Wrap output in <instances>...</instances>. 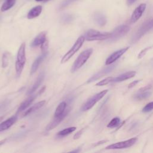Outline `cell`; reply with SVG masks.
Returning <instances> with one entry per match:
<instances>
[{"instance_id":"1","label":"cell","mask_w":153,"mask_h":153,"mask_svg":"<svg viewBox=\"0 0 153 153\" xmlns=\"http://www.w3.org/2000/svg\"><path fill=\"white\" fill-rule=\"evenodd\" d=\"M26 63V54H25V43L23 42L18 50L17 59L15 63V68L16 75L20 76Z\"/></svg>"},{"instance_id":"2","label":"cell","mask_w":153,"mask_h":153,"mask_svg":"<svg viewBox=\"0 0 153 153\" xmlns=\"http://www.w3.org/2000/svg\"><path fill=\"white\" fill-rule=\"evenodd\" d=\"M153 29V19L145 22L137 29L136 33L133 35L131 39V42L134 44L140 39L144 35Z\"/></svg>"},{"instance_id":"3","label":"cell","mask_w":153,"mask_h":153,"mask_svg":"<svg viewBox=\"0 0 153 153\" xmlns=\"http://www.w3.org/2000/svg\"><path fill=\"white\" fill-rule=\"evenodd\" d=\"M92 53V48H88L81 52L73 63L71 68V72H74L82 67L89 59Z\"/></svg>"},{"instance_id":"4","label":"cell","mask_w":153,"mask_h":153,"mask_svg":"<svg viewBox=\"0 0 153 153\" xmlns=\"http://www.w3.org/2000/svg\"><path fill=\"white\" fill-rule=\"evenodd\" d=\"M111 36L110 32H102L94 29H89L85 34L86 40L91 41H102L109 39Z\"/></svg>"},{"instance_id":"5","label":"cell","mask_w":153,"mask_h":153,"mask_svg":"<svg viewBox=\"0 0 153 153\" xmlns=\"http://www.w3.org/2000/svg\"><path fill=\"white\" fill-rule=\"evenodd\" d=\"M85 38L84 36H80L76 42L74 43L73 46L71 47V48L63 56L61 60V63H64L68 61L81 47L82 45Z\"/></svg>"},{"instance_id":"6","label":"cell","mask_w":153,"mask_h":153,"mask_svg":"<svg viewBox=\"0 0 153 153\" xmlns=\"http://www.w3.org/2000/svg\"><path fill=\"white\" fill-rule=\"evenodd\" d=\"M108 90H104L96 94L91 97H90L82 106L81 110L82 111H88V110L90 109L91 108H92L97 102H99L101 99H102L103 97V96L108 93Z\"/></svg>"},{"instance_id":"7","label":"cell","mask_w":153,"mask_h":153,"mask_svg":"<svg viewBox=\"0 0 153 153\" xmlns=\"http://www.w3.org/2000/svg\"><path fill=\"white\" fill-rule=\"evenodd\" d=\"M129 30L130 27L127 25H120L117 27L111 33V36L109 38V41L114 42L118 40L126 35Z\"/></svg>"},{"instance_id":"8","label":"cell","mask_w":153,"mask_h":153,"mask_svg":"<svg viewBox=\"0 0 153 153\" xmlns=\"http://www.w3.org/2000/svg\"><path fill=\"white\" fill-rule=\"evenodd\" d=\"M137 141V137H132L130 139L121 141L119 142H117L111 145L107 146L105 149H124L131 147L133 146L136 142Z\"/></svg>"},{"instance_id":"9","label":"cell","mask_w":153,"mask_h":153,"mask_svg":"<svg viewBox=\"0 0 153 153\" xmlns=\"http://www.w3.org/2000/svg\"><path fill=\"white\" fill-rule=\"evenodd\" d=\"M153 92V85L150 84L140 88L134 96V99L137 100H142L148 98Z\"/></svg>"},{"instance_id":"10","label":"cell","mask_w":153,"mask_h":153,"mask_svg":"<svg viewBox=\"0 0 153 153\" xmlns=\"http://www.w3.org/2000/svg\"><path fill=\"white\" fill-rule=\"evenodd\" d=\"M70 110H71V108H68L66 109L65 112L62 115H60V116H59L57 117H54V120L47 125V126L46 127V130L49 131V130H51L53 129L54 128L56 127L64 120V118L68 115Z\"/></svg>"},{"instance_id":"11","label":"cell","mask_w":153,"mask_h":153,"mask_svg":"<svg viewBox=\"0 0 153 153\" xmlns=\"http://www.w3.org/2000/svg\"><path fill=\"white\" fill-rule=\"evenodd\" d=\"M128 48H129V47H126V48H122L121 50L115 51L114 53H113L111 55H110L108 57V59H106V60L105 62V64L106 65H110L111 64L116 62L128 50Z\"/></svg>"},{"instance_id":"12","label":"cell","mask_w":153,"mask_h":153,"mask_svg":"<svg viewBox=\"0 0 153 153\" xmlns=\"http://www.w3.org/2000/svg\"><path fill=\"white\" fill-rule=\"evenodd\" d=\"M115 67L114 65H110L108 67L105 68L103 69H102L101 71H99L98 72H97L96 74H95L94 75H93L91 77H90L88 80H87V83H90L91 82H93L94 81L97 80L98 79L102 78V76L106 75V74H108V73H109Z\"/></svg>"},{"instance_id":"13","label":"cell","mask_w":153,"mask_h":153,"mask_svg":"<svg viewBox=\"0 0 153 153\" xmlns=\"http://www.w3.org/2000/svg\"><path fill=\"white\" fill-rule=\"evenodd\" d=\"M146 5L145 4H141L134 10L130 19V22L131 23L136 22L141 17L146 9Z\"/></svg>"},{"instance_id":"14","label":"cell","mask_w":153,"mask_h":153,"mask_svg":"<svg viewBox=\"0 0 153 153\" xmlns=\"http://www.w3.org/2000/svg\"><path fill=\"white\" fill-rule=\"evenodd\" d=\"M46 35L47 32L45 31L40 32L32 41V42L30 44V47H38L39 45H41L44 42H45L46 40Z\"/></svg>"},{"instance_id":"15","label":"cell","mask_w":153,"mask_h":153,"mask_svg":"<svg viewBox=\"0 0 153 153\" xmlns=\"http://www.w3.org/2000/svg\"><path fill=\"white\" fill-rule=\"evenodd\" d=\"M48 54V51L45 52H42V54L39 56L33 62L32 65L31 66L30 69V74L33 75L38 69L40 63L43 61V60L47 57Z\"/></svg>"},{"instance_id":"16","label":"cell","mask_w":153,"mask_h":153,"mask_svg":"<svg viewBox=\"0 0 153 153\" xmlns=\"http://www.w3.org/2000/svg\"><path fill=\"white\" fill-rule=\"evenodd\" d=\"M17 120V115H13L11 117L9 118L8 119L6 120L5 121L1 123H0V132L8 129L10 127H11L14 124V123Z\"/></svg>"},{"instance_id":"17","label":"cell","mask_w":153,"mask_h":153,"mask_svg":"<svg viewBox=\"0 0 153 153\" xmlns=\"http://www.w3.org/2000/svg\"><path fill=\"white\" fill-rule=\"evenodd\" d=\"M44 76H45V74H44V72H42L41 73H40L39 74L35 83L33 84L32 87L27 91V95L32 94L33 92H35L37 90V88L39 87V85L41 84L42 81L44 80Z\"/></svg>"},{"instance_id":"18","label":"cell","mask_w":153,"mask_h":153,"mask_svg":"<svg viewBox=\"0 0 153 153\" xmlns=\"http://www.w3.org/2000/svg\"><path fill=\"white\" fill-rule=\"evenodd\" d=\"M136 74V72L135 71H133L127 72L126 73L122 74L118 76L114 77L112 82H121V81L128 79L134 76Z\"/></svg>"},{"instance_id":"19","label":"cell","mask_w":153,"mask_h":153,"mask_svg":"<svg viewBox=\"0 0 153 153\" xmlns=\"http://www.w3.org/2000/svg\"><path fill=\"white\" fill-rule=\"evenodd\" d=\"M39 94L38 93L37 94H33V95H31L27 99H26L25 101H23L20 105V106L19 107L18 109H17V113H19L24 110H25L27 108H28L29 106V105L33 102V101L35 100V99L36 97V96Z\"/></svg>"},{"instance_id":"20","label":"cell","mask_w":153,"mask_h":153,"mask_svg":"<svg viewBox=\"0 0 153 153\" xmlns=\"http://www.w3.org/2000/svg\"><path fill=\"white\" fill-rule=\"evenodd\" d=\"M42 10V7L41 5H36L33 7L29 10L27 14V17L28 19H32L39 16Z\"/></svg>"},{"instance_id":"21","label":"cell","mask_w":153,"mask_h":153,"mask_svg":"<svg viewBox=\"0 0 153 153\" xmlns=\"http://www.w3.org/2000/svg\"><path fill=\"white\" fill-rule=\"evenodd\" d=\"M45 103V100H41L36 103H35V105H33V106H32L30 108H29L27 110H26L22 115V117H25L34 112H35L36 111H37L38 109H39V108H41V107H42L44 104Z\"/></svg>"},{"instance_id":"22","label":"cell","mask_w":153,"mask_h":153,"mask_svg":"<svg viewBox=\"0 0 153 153\" xmlns=\"http://www.w3.org/2000/svg\"><path fill=\"white\" fill-rule=\"evenodd\" d=\"M94 20L100 26H103L106 23V17L101 13L97 12L94 14Z\"/></svg>"},{"instance_id":"23","label":"cell","mask_w":153,"mask_h":153,"mask_svg":"<svg viewBox=\"0 0 153 153\" xmlns=\"http://www.w3.org/2000/svg\"><path fill=\"white\" fill-rule=\"evenodd\" d=\"M66 109V102H62L57 106L55 112H54V117H57L62 115Z\"/></svg>"},{"instance_id":"24","label":"cell","mask_w":153,"mask_h":153,"mask_svg":"<svg viewBox=\"0 0 153 153\" xmlns=\"http://www.w3.org/2000/svg\"><path fill=\"white\" fill-rule=\"evenodd\" d=\"M16 3V0H5L1 7V11L4 12L13 7Z\"/></svg>"},{"instance_id":"25","label":"cell","mask_w":153,"mask_h":153,"mask_svg":"<svg viewBox=\"0 0 153 153\" xmlns=\"http://www.w3.org/2000/svg\"><path fill=\"white\" fill-rule=\"evenodd\" d=\"M76 127H68V128H66L60 131H59L57 133V136L59 137H64V136H66L67 135H68L69 134L72 133L73 131H74L76 129Z\"/></svg>"},{"instance_id":"26","label":"cell","mask_w":153,"mask_h":153,"mask_svg":"<svg viewBox=\"0 0 153 153\" xmlns=\"http://www.w3.org/2000/svg\"><path fill=\"white\" fill-rule=\"evenodd\" d=\"M10 57V54L9 52H5L3 54L2 58V68H6L9 63Z\"/></svg>"},{"instance_id":"27","label":"cell","mask_w":153,"mask_h":153,"mask_svg":"<svg viewBox=\"0 0 153 153\" xmlns=\"http://www.w3.org/2000/svg\"><path fill=\"white\" fill-rule=\"evenodd\" d=\"M120 124V119L118 117H115L112 118L108 123L107 127L109 128H115L119 126Z\"/></svg>"},{"instance_id":"28","label":"cell","mask_w":153,"mask_h":153,"mask_svg":"<svg viewBox=\"0 0 153 153\" xmlns=\"http://www.w3.org/2000/svg\"><path fill=\"white\" fill-rule=\"evenodd\" d=\"M113 79H114V77L112 76H109V77H107L102 80H101L100 81L98 82L96 84V85H97V86H102V85H107L111 82H112L113 81Z\"/></svg>"},{"instance_id":"29","label":"cell","mask_w":153,"mask_h":153,"mask_svg":"<svg viewBox=\"0 0 153 153\" xmlns=\"http://www.w3.org/2000/svg\"><path fill=\"white\" fill-rule=\"evenodd\" d=\"M10 103V101L8 99L4 100L2 102H0V114L3 113L8 107Z\"/></svg>"},{"instance_id":"30","label":"cell","mask_w":153,"mask_h":153,"mask_svg":"<svg viewBox=\"0 0 153 153\" xmlns=\"http://www.w3.org/2000/svg\"><path fill=\"white\" fill-rule=\"evenodd\" d=\"M153 110V102L147 103L142 109V112L144 113H147Z\"/></svg>"},{"instance_id":"31","label":"cell","mask_w":153,"mask_h":153,"mask_svg":"<svg viewBox=\"0 0 153 153\" xmlns=\"http://www.w3.org/2000/svg\"><path fill=\"white\" fill-rule=\"evenodd\" d=\"M153 48V45H150V46H149V47H146V48H145L144 49H143V50H142L141 51H140V52L139 53V54H138V59H141V58H142L145 54H146V53H147V51H149V50H151V48Z\"/></svg>"},{"instance_id":"32","label":"cell","mask_w":153,"mask_h":153,"mask_svg":"<svg viewBox=\"0 0 153 153\" xmlns=\"http://www.w3.org/2000/svg\"><path fill=\"white\" fill-rule=\"evenodd\" d=\"M78 0H63L61 4V5H60V8H65L66 7H67L68 5H69V4H72V2H75V1H76Z\"/></svg>"},{"instance_id":"33","label":"cell","mask_w":153,"mask_h":153,"mask_svg":"<svg viewBox=\"0 0 153 153\" xmlns=\"http://www.w3.org/2000/svg\"><path fill=\"white\" fill-rule=\"evenodd\" d=\"M73 18L70 15H66L63 17L62 18V22L65 23H69L72 20Z\"/></svg>"},{"instance_id":"34","label":"cell","mask_w":153,"mask_h":153,"mask_svg":"<svg viewBox=\"0 0 153 153\" xmlns=\"http://www.w3.org/2000/svg\"><path fill=\"white\" fill-rule=\"evenodd\" d=\"M85 128H81L79 131H78V132H76V133L75 134V135L74 136V139H77L79 138V137H81V136L82 135V134L83 133L84 131L85 130Z\"/></svg>"},{"instance_id":"35","label":"cell","mask_w":153,"mask_h":153,"mask_svg":"<svg viewBox=\"0 0 153 153\" xmlns=\"http://www.w3.org/2000/svg\"><path fill=\"white\" fill-rule=\"evenodd\" d=\"M141 80L140 79H137V80H135L134 81H132L131 83H130L128 85V88H132L133 87H134L136 85H137Z\"/></svg>"},{"instance_id":"36","label":"cell","mask_w":153,"mask_h":153,"mask_svg":"<svg viewBox=\"0 0 153 153\" xmlns=\"http://www.w3.org/2000/svg\"><path fill=\"white\" fill-rule=\"evenodd\" d=\"M136 0H127V4L128 5H131V4H133Z\"/></svg>"},{"instance_id":"37","label":"cell","mask_w":153,"mask_h":153,"mask_svg":"<svg viewBox=\"0 0 153 153\" xmlns=\"http://www.w3.org/2000/svg\"><path fill=\"white\" fill-rule=\"evenodd\" d=\"M105 142H106V140H102V141H100V142H99L95 143V144H94V146H97V145H101V144H102V143H105Z\"/></svg>"},{"instance_id":"38","label":"cell","mask_w":153,"mask_h":153,"mask_svg":"<svg viewBox=\"0 0 153 153\" xmlns=\"http://www.w3.org/2000/svg\"><path fill=\"white\" fill-rule=\"evenodd\" d=\"M80 151H81V149H79V148H77L76 149H75V150L72 151L71 152H79Z\"/></svg>"},{"instance_id":"39","label":"cell","mask_w":153,"mask_h":153,"mask_svg":"<svg viewBox=\"0 0 153 153\" xmlns=\"http://www.w3.org/2000/svg\"><path fill=\"white\" fill-rule=\"evenodd\" d=\"M6 139H4V140H1L0 141V146H1L2 145H3L5 142V141H6Z\"/></svg>"},{"instance_id":"40","label":"cell","mask_w":153,"mask_h":153,"mask_svg":"<svg viewBox=\"0 0 153 153\" xmlns=\"http://www.w3.org/2000/svg\"><path fill=\"white\" fill-rule=\"evenodd\" d=\"M35 1H37V2H47V1H48L50 0H35Z\"/></svg>"}]
</instances>
